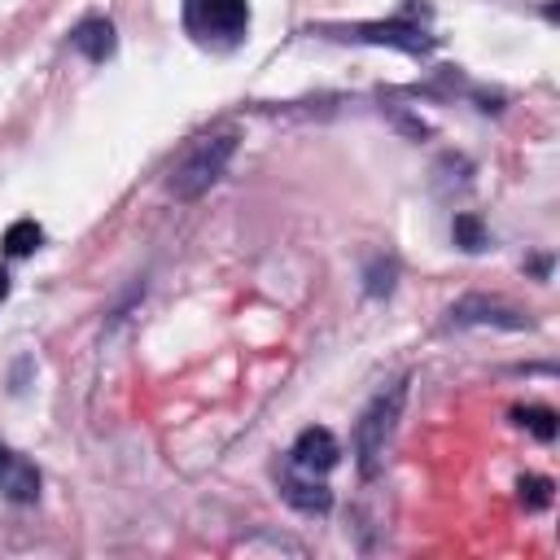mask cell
Segmentation results:
<instances>
[{"mask_svg": "<svg viewBox=\"0 0 560 560\" xmlns=\"http://www.w3.org/2000/svg\"><path fill=\"white\" fill-rule=\"evenodd\" d=\"M70 44L88 57V61H109L118 39H114V22L109 18H83L74 31H70Z\"/></svg>", "mask_w": 560, "mask_h": 560, "instance_id": "6", "label": "cell"}, {"mask_svg": "<svg viewBox=\"0 0 560 560\" xmlns=\"http://www.w3.org/2000/svg\"><path fill=\"white\" fill-rule=\"evenodd\" d=\"M451 319H455V324H499V328H525V319H521L512 306H499V302H486V298H464L459 306H451Z\"/></svg>", "mask_w": 560, "mask_h": 560, "instance_id": "8", "label": "cell"}, {"mask_svg": "<svg viewBox=\"0 0 560 560\" xmlns=\"http://www.w3.org/2000/svg\"><path fill=\"white\" fill-rule=\"evenodd\" d=\"M232 153H236V136H232V131L192 140V144L179 153V162L171 166V192H175L179 201L201 197V192L223 175V166L232 162Z\"/></svg>", "mask_w": 560, "mask_h": 560, "instance_id": "2", "label": "cell"}, {"mask_svg": "<svg viewBox=\"0 0 560 560\" xmlns=\"http://www.w3.org/2000/svg\"><path fill=\"white\" fill-rule=\"evenodd\" d=\"M184 26L201 44H236L249 26V4L245 0H184Z\"/></svg>", "mask_w": 560, "mask_h": 560, "instance_id": "3", "label": "cell"}, {"mask_svg": "<svg viewBox=\"0 0 560 560\" xmlns=\"http://www.w3.org/2000/svg\"><path fill=\"white\" fill-rule=\"evenodd\" d=\"M512 420H516L521 429H529L538 442H551V438H556V411H551V407H516Z\"/></svg>", "mask_w": 560, "mask_h": 560, "instance_id": "11", "label": "cell"}, {"mask_svg": "<svg viewBox=\"0 0 560 560\" xmlns=\"http://www.w3.org/2000/svg\"><path fill=\"white\" fill-rule=\"evenodd\" d=\"M451 236H455V245H459V249H468V254L486 249V223H481L477 214H455Z\"/></svg>", "mask_w": 560, "mask_h": 560, "instance_id": "12", "label": "cell"}, {"mask_svg": "<svg viewBox=\"0 0 560 560\" xmlns=\"http://www.w3.org/2000/svg\"><path fill=\"white\" fill-rule=\"evenodd\" d=\"M516 490H521V503H525V508H547L556 486H551V477L529 472V477H521V486H516Z\"/></svg>", "mask_w": 560, "mask_h": 560, "instance_id": "13", "label": "cell"}, {"mask_svg": "<svg viewBox=\"0 0 560 560\" xmlns=\"http://www.w3.org/2000/svg\"><path fill=\"white\" fill-rule=\"evenodd\" d=\"M337 459H341V446H337V438H332L324 424L302 429V433H298V442H293V451H289V464H293L298 472H306V477L328 472Z\"/></svg>", "mask_w": 560, "mask_h": 560, "instance_id": "4", "label": "cell"}, {"mask_svg": "<svg viewBox=\"0 0 560 560\" xmlns=\"http://www.w3.org/2000/svg\"><path fill=\"white\" fill-rule=\"evenodd\" d=\"M280 494L293 503V508H302V512H328L332 508V490L324 486V481H315V477H306V472H284V481H280Z\"/></svg>", "mask_w": 560, "mask_h": 560, "instance_id": "7", "label": "cell"}, {"mask_svg": "<svg viewBox=\"0 0 560 560\" xmlns=\"http://www.w3.org/2000/svg\"><path fill=\"white\" fill-rule=\"evenodd\" d=\"M4 298H9V271L0 267V302H4Z\"/></svg>", "mask_w": 560, "mask_h": 560, "instance_id": "16", "label": "cell"}, {"mask_svg": "<svg viewBox=\"0 0 560 560\" xmlns=\"http://www.w3.org/2000/svg\"><path fill=\"white\" fill-rule=\"evenodd\" d=\"M394 289V262L389 258H376L372 267H368V293L372 298H385Z\"/></svg>", "mask_w": 560, "mask_h": 560, "instance_id": "14", "label": "cell"}, {"mask_svg": "<svg viewBox=\"0 0 560 560\" xmlns=\"http://www.w3.org/2000/svg\"><path fill=\"white\" fill-rule=\"evenodd\" d=\"M341 39H363V44H394L402 52H429L433 35H424L411 22H363V26H346Z\"/></svg>", "mask_w": 560, "mask_h": 560, "instance_id": "5", "label": "cell"}, {"mask_svg": "<svg viewBox=\"0 0 560 560\" xmlns=\"http://www.w3.org/2000/svg\"><path fill=\"white\" fill-rule=\"evenodd\" d=\"M407 385H411L407 376L394 381V385H385V389L363 407V416H359V424H354V455H359V472H363V477H376V468H381V459H385V446H389L394 424H398L402 402H407Z\"/></svg>", "mask_w": 560, "mask_h": 560, "instance_id": "1", "label": "cell"}, {"mask_svg": "<svg viewBox=\"0 0 560 560\" xmlns=\"http://www.w3.org/2000/svg\"><path fill=\"white\" fill-rule=\"evenodd\" d=\"M39 245H44V228H39L35 219L9 223V232H4V254H9V258H26V254H35Z\"/></svg>", "mask_w": 560, "mask_h": 560, "instance_id": "9", "label": "cell"}, {"mask_svg": "<svg viewBox=\"0 0 560 560\" xmlns=\"http://www.w3.org/2000/svg\"><path fill=\"white\" fill-rule=\"evenodd\" d=\"M4 486H9V499H18V503H31V499L39 494V472H35L26 459H18V455H13L9 472H4Z\"/></svg>", "mask_w": 560, "mask_h": 560, "instance_id": "10", "label": "cell"}, {"mask_svg": "<svg viewBox=\"0 0 560 560\" xmlns=\"http://www.w3.org/2000/svg\"><path fill=\"white\" fill-rule=\"evenodd\" d=\"M9 464H13V451H9V446H0V481H4V472H9Z\"/></svg>", "mask_w": 560, "mask_h": 560, "instance_id": "15", "label": "cell"}]
</instances>
